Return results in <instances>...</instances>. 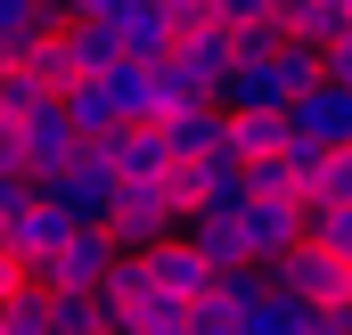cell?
<instances>
[{
    "mask_svg": "<svg viewBox=\"0 0 352 335\" xmlns=\"http://www.w3.org/2000/svg\"><path fill=\"white\" fill-rule=\"evenodd\" d=\"M107 270H115L107 229H74L66 246H58L41 270H33V286H41V294H98V286H107Z\"/></svg>",
    "mask_w": 352,
    "mask_h": 335,
    "instance_id": "obj_5",
    "label": "cell"
},
{
    "mask_svg": "<svg viewBox=\"0 0 352 335\" xmlns=\"http://www.w3.org/2000/svg\"><path fill=\"white\" fill-rule=\"evenodd\" d=\"M156 139H164L173 164H213V156H230V115L221 106H180V115L156 123Z\"/></svg>",
    "mask_w": 352,
    "mask_h": 335,
    "instance_id": "obj_9",
    "label": "cell"
},
{
    "mask_svg": "<svg viewBox=\"0 0 352 335\" xmlns=\"http://www.w3.org/2000/svg\"><path fill=\"white\" fill-rule=\"evenodd\" d=\"M148 286H156L164 303H205V294H213V270H205V253L188 246V238H173V246L148 253Z\"/></svg>",
    "mask_w": 352,
    "mask_h": 335,
    "instance_id": "obj_13",
    "label": "cell"
},
{
    "mask_svg": "<svg viewBox=\"0 0 352 335\" xmlns=\"http://www.w3.org/2000/svg\"><path fill=\"white\" fill-rule=\"evenodd\" d=\"M180 229H188V213H180L164 188H123L115 213H107V246L123 253V262H148L156 246H173Z\"/></svg>",
    "mask_w": 352,
    "mask_h": 335,
    "instance_id": "obj_3",
    "label": "cell"
},
{
    "mask_svg": "<svg viewBox=\"0 0 352 335\" xmlns=\"http://www.w3.org/2000/svg\"><path fill=\"white\" fill-rule=\"evenodd\" d=\"M98 303H107V327H123L140 303H156V286H148V262H123V253H115V270H107Z\"/></svg>",
    "mask_w": 352,
    "mask_h": 335,
    "instance_id": "obj_19",
    "label": "cell"
},
{
    "mask_svg": "<svg viewBox=\"0 0 352 335\" xmlns=\"http://www.w3.org/2000/svg\"><path fill=\"white\" fill-rule=\"evenodd\" d=\"M115 196H123V180H115V164H107V148H82L66 172H50V180H41V205H58L74 229H107Z\"/></svg>",
    "mask_w": 352,
    "mask_h": 335,
    "instance_id": "obj_2",
    "label": "cell"
},
{
    "mask_svg": "<svg viewBox=\"0 0 352 335\" xmlns=\"http://www.w3.org/2000/svg\"><path fill=\"white\" fill-rule=\"evenodd\" d=\"M25 286H33V278H25V270H16V262H8V253H0V311H8V303H16V294H25Z\"/></svg>",
    "mask_w": 352,
    "mask_h": 335,
    "instance_id": "obj_27",
    "label": "cell"
},
{
    "mask_svg": "<svg viewBox=\"0 0 352 335\" xmlns=\"http://www.w3.org/2000/svg\"><path fill=\"white\" fill-rule=\"evenodd\" d=\"M213 25L230 41V66H270L278 58V0H213Z\"/></svg>",
    "mask_w": 352,
    "mask_h": 335,
    "instance_id": "obj_6",
    "label": "cell"
},
{
    "mask_svg": "<svg viewBox=\"0 0 352 335\" xmlns=\"http://www.w3.org/2000/svg\"><path fill=\"white\" fill-rule=\"evenodd\" d=\"M270 294H287V303H303V311H344L352 270L336 262V253H320L311 238H303L295 253H278V262H270Z\"/></svg>",
    "mask_w": 352,
    "mask_h": 335,
    "instance_id": "obj_4",
    "label": "cell"
},
{
    "mask_svg": "<svg viewBox=\"0 0 352 335\" xmlns=\"http://www.w3.org/2000/svg\"><path fill=\"white\" fill-rule=\"evenodd\" d=\"M33 106H50V90L33 82L25 66H0V123H25Z\"/></svg>",
    "mask_w": 352,
    "mask_h": 335,
    "instance_id": "obj_24",
    "label": "cell"
},
{
    "mask_svg": "<svg viewBox=\"0 0 352 335\" xmlns=\"http://www.w3.org/2000/svg\"><path fill=\"white\" fill-rule=\"evenodd\" d=\"M238 246H246L254 270H270L278 253L303 246V205H270V196H254V205L238 213Z\"/></svg>",
    "mask_w": 352,
    "mask_h": 335,
    "instance_id": "obj_8",
    "label": "cell"
},
{
    "mask_svg": "<svg viewBox=\"0 0 352 335\" xmlns=\"http://www.w3.org/2000/svg\"><path fill=\"white\" fill-rule=\"evenodd\" d=\"M336 319H344V335H352V294H344V311H336Z\"/></svg>",
    "mask_w": 352,
    "mask_h": 335,
    "instance_id": "obj_28",
    "label": "cell"
},
{
    "mask_svg": "<svg viewBox=\"0 0 352 335\" xmlns=\"http://www.w3.org/2000/svg\"><path fill=\"white\" fill-rule=\"evenodd\" d=\"M188 172H197V213H246L254 205V172L238 164V156H213V164H188Z\"/></svg>",
    "mask_w": 352,
    "mask_h": 335,
    "instance_id": "obj_16",
    "label": "cell"
},
{
    "mask_svg": "<svg viewBox=\"0 0 352 335\" xmlns=\"http://www.w3.org/2000/svg\"><path fill=\"white\" fill-rule=\"evenodd\" d=\"M66 33V8H41V0H0V66H25L33 41Z\"/></svg>",
    "mask_w": 352,
    "mask_h": 335,
    "instance_id": "obj_15",
    "label": "cell"
},
{
    "mask_svg": "<svg viewBox=\"0 0 352 335\" xmlns=\"http://www.w3.org/2000/svg\"><path fill=\"white\" fill-rule=\"evenodd\" d=\"M278 33L303 49H336L352 33V0H278Z\"/></svg>",
    "mask_w": 352,
    "mask_h": 335,
    "instance_id": "obj_14",
    "label": "cell"
},
{
    "mask_svg": "<svg viewBox=\"0 0 352 335\" xmlns=\"http://www.w3.org/2000/svg\"><path fill=\"white\" fill-rule=\"evenodd\" d=\"M263 294H270V270H254V262H246V270H221V278H213V303H230V311H254Z\"/></svg>",
    "mask_w": 352,
    "mask_h": 335,
    "instance_id": "obj_25",
    "label": "cell"
},
{
    "mask_svg": "<svg viewBox=\"0 0 352 335\" xmlns=\"http://www.w3.org/2000/svg\"><path fill=\"white\" fill-rule=\"evenodd\" d=\"M66 238H74V221H66L58 205H41V196H33V205H25V213L8 221V262H16V270L33 278V270H41L50 253L66 246Z\"/></svg>",
    "mask_w": 352,
    "mask_h": 335,
    "instance_id": "obj_11",
    "label": "cell"
},
{
    "mask_svg": "<svg viewBox=\"0 0 352 335\" xmlns=\"http://www.w3.org/2000/svg\"><path fill=\"white\" fill-rule=\"evenodd\" d=\"M107 82V106H115V123L131 131V123H156V66H115V74H98Z\"/></svg>",
    "mask_w": 352,
    "mask_h": 335,
    "instance_id": "obj_17",
    "label": "cell"
},
{
    "mask_svg": "<svg viewBox=\"0 0 352 335\" xmlns=\"http://www.w3.org/2000/svg\"><path fill=\"white\" fill-rule=\"evenodd\" d=\"M173 66H180V82L197 90V98H213V90L230 82V41H221V25H213V0H205V25H188L173 41Z\"/></svg>",
    "mask_w": 352,
    "mask_h": 335,
    "instance_id": "obj_10",
    "label": "cell"
},
{
    "mask_svg": "<svg viewBox=\"0 0 352 335\" xmlns=\"http://www.w3.org/2000/svg\"><path fill=\"white\" fill-rule=\"evenodd\" d=\"M107 164H115V180H123V188H164V180H173V156H164L156 123L115 131V139H107Z\"/></svg>",
    "mask_w": 352,
    "mask_h": 335,
    "instance_id": "obj_12",
    "label": "cell"
},
{
    "mask_svg": "<svg viewBox=\"0 0 352 335\" xmlns=\"http://www.w3.org/2000/svg\"><path fill=\"white\" fill-rule=\"evenodd\" d=\"M287 131L303 139V148H320V156H336V148H352V90L336 82H311L295 106H287Z\"/></svg>",
    "mask_w": 352,
    "mask_h": 335,
    "instance_id": "obj_7",
    "label": "cell"
},
{
    "mask_svg": "<svg viewBox=\"0 0 352 335\" xmlns=\"http://www.w3.org/2000/svg\"><path fill=\"white\" fill-rule=\"evenodd\" d=\"M303 238L352 270V205H303Z\"/></svg>",
    "mask_w": 352,
    "mask_h": 335,
    "instance_id": "obj_22",
    "label": "cell"
},
{
    "mask_svg": "<svg viewBox=\"0 0 352 335\" xmlns=\"http://www.w3.org/2000/svg\"><path fill=\"white\" fill-rule=\"evenodd\" d=\"M188 335H246V311H230V303H188Z\"/></svg>",
    "mask_w": 352,
    "mask_h": 335,
    "instance_id": "obj_26",
    "label": "cell"
},
{
    "mask_svg": "<svg viewBox=\"0 0 352 335\" xmlns=\"http://www.w3.org/2000/svg\"><path fill=\"white\" fill-rule=\"evenodd\" d=\"M107 16H115V49L131 66H164L180 33L205 25V0H107Z\"/></svg>",
    "mask_w": 352,
    "mask_h": 335,
    "instance_id": "obj_1",
    "label": "cell"
},
{
    "mask_svg": "<svg viewBox=\"0 0 352 335\" xmlns=\"http://www.w3.org/2000/svg\"><path fill=\"white\" fill-rule=\"evenodd\" d=\"M287 148V115H230V156L238 164H270Z\"/></svg>",
    "mask_w": 352,
    "mask_h": 335,
    "instance_id": "obj_20",
    "label": "cell"
},
{
    "mask_svg": "<svg viewBox=\"0 0 352 335\" xmlns=\"http://www.w3.org/2000/svg\"><path fill=\"white\" fill-rule=\"evenodd\" d=\"M50 327H58V335H115L98 294H50Z\"/></svg>",
    "mask_w": 352,
    "mask_h": 335,
    "instance_id": "obj_23",
    "label": "cell"
},
{
    "mask_svg": "<svg viewBox=\"0 0 352 335\" xmlns=\"http://www.w3.org/2000/svg\"><path fill=\"white\" fill-rule=\"evenodd\" d=\"M180 238L205 253V270H213V278H221V270H246V246H238V213H197Z\"/></svg>",
    "mask_w": 352,
    "mask_h": 335,
    "instance_id": "obj_18",
    "label": "cell"
},
{
    "mask_svg": "<svg viewBox=\"0 0 352 335\" xmlns=\"http://www.w3.org/2000/svg\"><path fill=\"white\" fill-rule=\"evenodd\" d=\"M25 74H33V82L50 90V98H66V90L82 82V74H74V49H66V33H50V41H33V49H25Z\"/></svg>",
    "mask_w": 352,
    "mask_h": 335,
    "instance_id": "obj_21",
    "label": "cell"
}]
</instances>
